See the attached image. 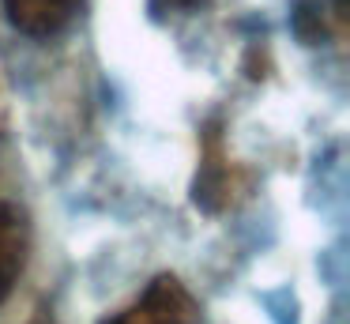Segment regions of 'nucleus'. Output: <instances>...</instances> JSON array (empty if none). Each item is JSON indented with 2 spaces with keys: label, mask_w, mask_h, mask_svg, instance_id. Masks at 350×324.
Here are the masks:
<instances>
[{
  "label": "nucleus",
  "mask_w": 350,
  "mask_h": 324,
  "mask_svg": "<svg viewBox=\"0 0 350 324\" xmlns=\"http://www.w3.org/2000/svg\"><path fill=\"white\" fill-rule=\"evenodd\" d=\"M23 268V223L0 208V298L12 290V279Z\"/></svg>",
  "instance_id": "obj_2"
},
{
  "label": "nucleus",
  "mask_w": 350,
  "mask_h": 324,
  "mask_svg": "<svg viewBox=\"0 0 350 324\" xmlns=\"http://www.w3.org/2000/svg\"><path fill=\"white\" fill-rule=\"evenodd\" d=\"M8 12L23 30L49 34L76 12V0H8Z\"/></svg>",
  "instance_id": "obj_1"
}]
</instances>
